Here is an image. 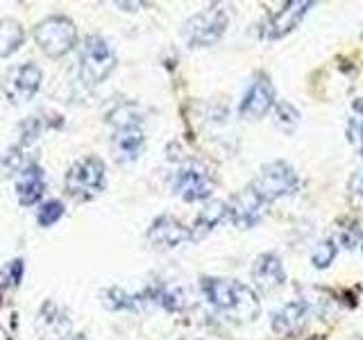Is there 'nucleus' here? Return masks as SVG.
Returning a JSON list of instances; mask_svg holds the SVG:
<instances>
[{
  "mask_svg": "<svg viewBox=\"0 0 363 340\" xmlns=\"http://www.w3.org/2000/svg\"><path fill=\"white\" fill-rule=\"evenodd\" d=\"M306 317H309V304L298 300V302L284 304L279 311L272 313L270 324L277 334H293L304 327Z\"/></svg>",
  "mask_w": 363,
  "mask_h": 340,
  "instance_id": "f3484780",
  "label": "nucleus"
},
{
  "mask_svg": "<svg viewBox=\"0 0 363 340\" xmlns=\"http://www.w3.org/2000/svg\"><path fill=\"white\" fill-rule=\"evenodd\" d=\"M227 218V204L225 202H211L207 204L200 213L196 222H193V230H191V241H200V238L207 236L213 227H218L220 220Z\"/></svg>",
  "mask_w": 363,
  "mask_h": 340,
  "instance_id": "a211bd4d",
  "label": "nucleus"
},
{
  "mask_svg": "<svg viewBox=\"0 0 363 340\" xmlns=\"http://www.w3.org/2000/svg\"><path fill=\"white\" fill-rule=\"evenodd\" d=\"M275 107V89L266 75H257L255 82L250 84L247 94L241 100V116L247 120H259Z\"/></svg>",
  "mask_w": 363,
  "mask_h": 340,
  "instance_id": "9d476101",
  "label": "nucleus"
},
{
  "mask_svg": "<svg viewBox=\"0 0 363 340\" xmlns=\"http://www.w3.org/2000/svg\"><path fill=\"white\" fill-rule=\"evenodd\" d=\"M361 340H363V338H361Z\"/></svg>",
  "mask_w": 363,
  "mask_h": 340,
  "instance_id": "cd10ccee",
  "label": "nucleus"
},
{
  "mask_svg": "<svg viewBox=\"0 0 363 340\" xmlns=\"http://www.w3.org/2000/svg\"><path fill=\"white\" fill-rule=\"evenodd\" d=\"M350 193L354 198H363V166L350 179Z\"/></svg>",
  "mask_w": 363,
  "mask_h": 340,
  "instance_id": "393cba45",
  "label": "nucleus"
},
{
  "mask_svg": "<svg viewBox=\"0 0 363 340\" xmlns=\"http://www.w3.org/2000/svg\"><path fill=\"white\" fill-rule=\"evenodd\" d=\"M313 3H306V0H291L281 9H277L266 23V37L268 39H281L286 37L289 32H293L300 26L302 18L306 16V11L311 9Z\"/></svg>",
  "mask_w": 363,
  "mask_h": 340,
  "instance_id": "9b49d317",
  "label": "nucleus"
},
{
  "mask_svg": "<svg viewBox=\"0 0 363 340\" xmlns=\"http://www.w3.org/2000/svg\"><path fill=\"white\" fill-rule=\"evenodd\" d=\"M173 191L184 202H200V200H207L211 196L213 181H211V177L207 175V170H204V168L186 166L175 175Z\"/></svg>",
  "mask_w": 363,
  "mask_h": 340,
  "instance_id": "1a4fd4ad",
  "label": "nucleus"
},
{
  "mask_svg": "<svg viewBox=\"0 0 363 340\" xmlns=\"http://www.w3.org/2000/svg\"><path fill=\"white\" fill-rule=\"evenodd\" d=\"M68 196L75 200H91L105 188V164L98 157H84L75 162L64 177Z\"/></svg>",
  "mask_w": 363,
  "mask_h": 340,
  "instance_id": "f03ea898",
  "label": "nucleus"
},
{
  "mask_svg": "<svg viewBox=\"0 0 363 340\" xmlns=\"http://www.w3.org/2000/svg\"><path fill=\"white\" fill-rule=\"evenodd\" d=\"M359 241H361V252H363V232H359Z\"/></svg>",
  "mask_w": 363,
  "mask_h": 340,
  "instance_id": "a878e982",
  "label": "nucleus"
},
{
  "mask_svg": "<svg viewBox=\"0 0 363 340\" xmlns=\"http://www.w3.org/2000/svg\"><path fill=\"white\" fill-rule=\"evenodd\" d=\"M37 332L41 340H66V336L71 334V317L55 302H45L37 320Z\"/></svg>",
  "mask_w": 363,
  "mask_h": 340,
  "instance_id": "2eb2a0df",
  "label": "nucleus"
},
{
  "mask_svg": "<svg viewBox=\"0 0 363 340\" xmlns=\"http://www.w3.org/2000/svg\"><path fill=\"white\" fill-rule=\"evenodd\" d=\"M62 215H64V204L60 200H50L41 204V209L37 213V222L41 227H52Z\"/></svg>",
  "mask_w": 363,
  "mask_h": 340,
  "instance_id": "5701e85b",
  "label": "nucleus"
},
{
  "mask_svg": "<svg viewBox=\"0 0 363 340\" xmlns=\"http://www.w3.org/2000/svg\"><path fill=\"white\" fill-rule=\"evenodd\" d=\"M113 66H116V55H113L107 39L91 34L82 45V52H79V75H82V79L91 86L100 84L113 71Z\"/></svg>",
  "mask_w": 363,
  "mask_h": 340,
  "instance_id": "20e7f679",
  "label": "nucleus"
},
{
  "mask_svg": "<svg viewBox=\"0 0 363 340\" xmlns=\"http://www.w3.org/2000/svg\"><path fill=\"white\" fill-rule=\"evenodd\" d=\"M45 191V175L37 164H26L16 177V196L23 207L37 204Z\"/></svg>",
  "mask_w": 363,
  "mask_h": 340,
  "instance_id": "dca6fc26",
  "label": "nucleus"
},
{
  "mask_svg": "<svg viewBox=\"0 0 363 340\" xmlns=\"http://www.w3.org/2000/svg\"><path fill=\"white\" fill-rule=\"evenodd\" d=\"M34 39L48 57H62L75 45L77 30L68 16H48L34 30Z\"/></svg>",
  "mask_w": 363,
  "mask_h": 340,
  "instance_id": "423d86ee",
  "label": "nucleus"
},
{
  "mask_svg": "<svg viewBox=\"0 0 363 340\" xmlns=\"http://www.w3.org/2000/svg\"><path fill=\"white\" fill-rule=\"evenodd\" d=\"M21 279H23V261L21 259L9 261V264L3 268V272H0V281H3L5 288H16Z\"/></svg>",
  "mask_w": 363,
  "mask_h": 340,
  "instance_id": "b1692460",
  "label": "nucleus"
},
{
  "mask_svg": "<svg viewBox=\"0 0 363 340\" xmlns=\"http://www.w3.org/2000/svg\"><path fill=\"white\" fill-rule=\"evenodd\" d=\"M143 132L136 123H123L118 125L116 134L111 139V147H113V157L121 164H128L139 159V154L143 152Z\"/></svg>",
  "mask_w": 363,
  "mask_h": 340,
  "instance_id": "ddd939ff",
  "label": "nucleus"
},
{
  "mask_svg": "<svg viewBox=\"0 0 363 340\" xmlns=\"http://www.w3.org/2000/svg\"><path fill=\"white\" fill-rule=\"evenodd\" d=\"M26 39V32L11 18H0V57H7L14 50H18V45Z\"/></svg>",
  "mask_w": 363,
  "mask_h": 340,
  "instance_id": "6ab92c4d",
  "label": "nucleus"
},
{
  "mask_svg": "<svg viewBox=\"0 0 363 340\" xmlns=\"http://www.w3.org/2000/svg\"><path fill=\"white\" fill-rule=\"evenodd\" d=\"M275 123L281 132L291 134L300 125V111L295 109L291 102H277L275 105Z\"/></svg>",
  "mask_w": 363,
  "mask_h": 340,
  "instance_id": "412c9836",
  "label": "nucleus"
},
{
  "mask_svg": "<svg viewBox=\"0 0 363 340\" xmlns=\"http://www.w3.org/2000/svg\"><path fill=\"white\" fill-rule=\"evenodd\" d=\"M182 340H200V338H182Z\"/></svg>",
  "mask_w": 363,
  "mask_h": 340,
  "instance_id": "bb28decb",
  "label": "nucleus"
},
{
  "mask_svg": "<svg viewBox=\"0 0 363 340\" xmlns=\"http://www.w3.org/2000/svg\"><path fill=\"white\" fill-rule=\"evenodd\" d=\"M227 30V11L218 5L193 14L184 26V39L191 48H207L218 41Z\"/></svg>",
  "mask_w": 363,
  "mask_h": 340,
  "instance_id": "39448f33",
  "label": "nucleus"
},
{
  "mask_svg": "<svg viewBox=\"0 0 363 340\" xmlns=\"http://www.w3.org/2000/svg\"><path fill=\"white\" fill-rule=\"evenodd\" d=\"M39 86H41V68L32 62L16 66L3 82V91L11 102H28L30 98H34Z\"/></svg>",
  "mask_w": 363,
  "mask_h": 340,
  "instance_id": "6e6552de",
  "label": "nucleus"
},
{
  "mask_svg": "<svg viewBox=\"0 0 363 340\" xmlns=\"http://www.w3.org/2000/svg\"><path fill=\"white\" fill-rule=\"evenodd\" d=\"M147 241L159 249H173L191 241V230L182 225L173 215H159L147 230Z\"/></svg>",
  "mask_w": 363,
  "mask_h": 340,
  "instance_id": "f8f14e48",
  "label": "nucleus"
},
{
  "mask_svg": "<svg viewBox=\"0 0 363 340\" xmlns=\"http://www.w3.org/2000/svg\"><path fill=\"white\" fill-rule=\"evenodd\" d=\"M266 207H268V202L261 198L259 193H255L252 186H247L241 193H236L230 200V204H227V218H230L232 225L238 227V230H252V227H257L264 220Z\"/></svg>",
  "mask_w": 363,
  "mask_h": 340,
  "instance_id": "0eeeda50",
  "label": "nucleus"
},
{
  "mask_svg": "<svg viewBox=\"0 0 363 340\" xmlns=\"http://www.w3.org/2000/svg\"><path fill=\"white\" fill-rule=\"evenodd\" d=\"M300 186L298 173L286 164V162H272L266 164L264 168L259 170L257 179L252 181V191L259 193L268 204L275 202L279 198L293 196L295 191Z\"/></svg>",
  "mask_w": 363,
  "mask_h": 340,
  "instance_id": "7ed1b4c3",
  "label": "nucleus"
},
{
  "mask_svg": "<svg viewBox=\"0 0 363 340\" xmlns=\"http://www.w3.org/2000/svg\"><path fill=\"white\" fill-rule=\"evenodd\" d=\"M200 286L207 302L227 317H234V320H255L261 311L257 293L236 279L204 277Z\"/></svg>",
  "mask_w": 363,
  "mask_h": 340,
  "instance_id": "f257e3e1",
  "label": "nucleus"
},
{
  "mask_svg": "<svg viewBox=\"0 0 363 340\" xmlns=\"http://www.w3.org/2000/svg\"><path fill=\"white\" fill-rule=\"evenodd\" d=\"M252 279L255 286L261 293H272L277 290L284 281H286V272H284V264L277 254L266 252L257 256L255 266H252Z\"/></svg>",
  "mask_w": 363,
  "mask_h": 340,
  "instance_id": "4468645a",
  "label": "nucleus"
},
{
  "mask_svg": "<svg viewBox=\"0 0 363 340\" xmlns=\"http://www.w3.org/2000/svg\"><path fill=\"white\" fill-rule=\"evenodd\" d=\"M336 259V243L334 238H325L315 245V249L311 252V264L318 270H325L327 266H332V261Z\"/></svg>",
  "mask_w": 363,
  "mask_h": 340,
  "instance_id": "4be33fe9",
  "label": "nucleus"
},
{
  "mask_svg": "<svg viewBox=\"0 0 363 340\" xmlns=\"http://www.w3.org/2000/svg\"><path fill=\"white\" fill-rule=\"evenodd\" d=\"M345 134H347V141L352 143V147H354L359 154H363V100L352 102V113L347 118Z\"/></svg>",
  "mask_w": 363,
  "mask_h": 340,
  "instance_id": "aec40b11",
  "label": "nucleus"
}]
</instances>
